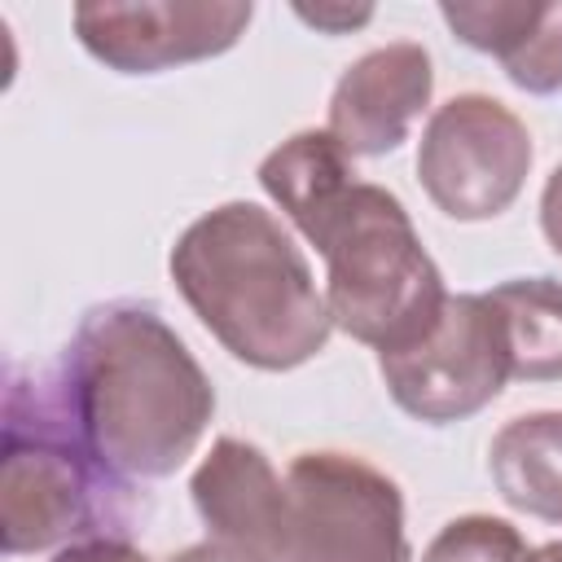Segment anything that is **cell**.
Returning a JSON list of instances; mask_svg holds the SVG:
<instances>
[{"label":"cell","instance_id":"1","mask_svg":"<svg viewBox=\"0 0 562 562\" xmlns=\"http://www.w3.org/2000/svg\"><path fill=\"white\" fill-rule=\"evenodd\" d=\"M57 395L119 483L176 474L215 413V386L184 338L158 307L127 299L83 312L61 356Z\"/></svg>","mask_w":562,"mask_h":562},{"label":"cell","instance_id":"2","mask_svg":"<svg viewBox=\"0 0 562 562\" xmlns=\"http://www.w3.org/2000/svg\"><path fill=\"white\" fill-rule=\"evenodd\" d=\"M167 268L206 334L250 369H299L334 334L307 255L259 202H220L198 215L176 237Z\"/></svg>","mask_w":562,"mask_h":562},{"label":"cell","instance_id":"3","mask_svg":"<svg viewBox=\"0 0 562 562\" xmlns=\"http://www.w3.org/2000/svg\"><path fill=\"white\" fill-rule=\"evenodd\" d=\"M325 259V307L334 329L382 351H404L443 312V272L422 246L404 202L356 180L338 215L316 237Z\"/></svg>","mask_w":562,"mask_h":562},{"label":"cell","instance_id":"4","mask_svg":"<svg viewBox=\"0 0 562 562\" xmlns=\"http://www.w3.org/2000/svg\"><path fill=\"white\" fill-rule=\"evenodd\" d=\"M123 483L79 439L57 382H9L0 443V544L9 558L119 536Z\"/></svg>","mask_w":562,"mask_h":562},{"label":"cell","instance_id":"5","mask_svg":"<svg viewBox=\"0 0 562 562\" xmlns=\"http://www.w3.org/2000/svg\"><path fill=\"white\" fill-rule=\"evenodd\" d=\"M285 562H408L404 496L351 452H299L285 470Z\"/></svg>","mask_w":562,"mask_h":562},{"label":"cell","instance_id":"6","mask_svg":"<svg viewBox=\"0 0 562 562\" xmlns=\"http://www.w3.org/2000/svg\"><path fill=\"white\" fill-rule=\"evenodd\" d=\"M536 162L527 123L487 92H461L422 127L417 180L435 211L457 224L496 220L514 206Z\"/></svg>","mask_w":562,"mask_h":562},{"label":"cell","instance_id":"7","mask_svg":"<svg viewBox=\"0 0 562 562\" xmlns=\"http://www.w3.org/2000/svg\"><path fill=\"white\" fill-rule=\"evenodd\" d=\"M378 373L400 413L452 426L483 413L509 382L505 325L487 294H448L439 321L404 351H382Z\"/></svg>","mask_w":562,"mask_h":562},{"label":"cell","instance_id":"8","mask_svg":"<svg viewBox=\"0 0 562 562\" xmlns=\"http://www.w3.org/2000/svg\"><path fill=\"white\" fill-rule=\"evenodd\" d=\"M255 18L250 0H88L75 4V40L119 75H158L228 53Z\"/></svg>","mask_w":562,"mask_h":562},{"label":"cell","instance_id":"9","mask_svg":"<svg viewBox=\"0 0 562 562\" xmlns=\"http://www.w3.org/2000/svg\"><path fill=\"white\" fill-rule=\"evenodd\" d=\"M435 61L417 40H391L356 57L329 92V136L351 158H382L408 140L430 105Z\"/></svg>","mask_w":562,"mask_h":562},{"label":"cell","instance_id":"10","mask_svg":"<svg viewBox=\"0 0 562 562\" xmlns=\"http://www.w3.org/2000/svg\"><path fill=\"white\" fill-rule=\"evenodd\" d=\"M189 496L211 540L233 544L259 562H285L290 501L285 479L272 470L263 448L220 435L189 479Z\"/></svg>","mask_w":562,"mask_h":562},{"label":"cell","instance_id":"11","mask_svg":"<svg viewBox=\"0 0 562 562\" xmlns=\"http://www.w3.org/2000/svg\"><path fill=\"white\" fill-rule=\"evenodd\" d=\"M259 184L281 206V215L316 246L325 224L356 189V158L329 136V127H307L263 154Z\"/></svg>","mask_w":562,"mask_h":562},{"label":"cell","instance_id":"12","mask_svg":"<svg viewBox=\"0 0 562 562\" xmlns=\"http://www.w3.org/2000/svg\"><path fill=\"white\" fill-rule=\"evenodd\" d=\"M487 470L509 509L562 522V408L505 422L487 443Z\"/></svg>","mask_w":562,"mask_h":562},{"label":"cell","instance_id":"13","mask_svg":"<svg viewBox=\"0 0 562 562\" xmlns=\"http://www.w3.org/2000/svg\"><path fill=\"white\" fill-rule=\"evenodd\" d=\"M509 347L514 382H562V281L514 277L487 290Z\"/></svg>","mask_w":562,"mask_h":562},{"label":"cell","instance_id":"14","mask_svg":"<svg viewBox=\"0 0 562 562\" xmlns=\"http://www.w3.org/2000/svg\"><path fill=\"white\" fill-rule=\"evenodd\" d=\"M505 79L531 97H553L562 92V0H527L522 26L501 53Z\"/></svg>","mask_w":562,"mask_h":562},{"label":"cell","instance_id":"15","mask_svg":"<svg viewBox=\"0 0 562 562\" xmlns=\"http://www.w3.org/2000/svg\"><path fill=\"white\" fill-rule=\"evenodd\" d=\"M527 536L492 514H461L435 531L422 549V562H531Z\"/></svg>","mask_w":562,"mask_h":562},{"label":"cell","instance_id":"16","mask_svg":"<svg viewBox=\"0 0 562 562\" xmlns=\"http://www.w3.org/2000/svg\"><path fill=\"white\" fill-rule=\"evenodd\" d=\"M48 562H149V553L132 544L127 536H88V540L53 549Z\"/></svg>","mask_w":562,"mask_h":562},{"label":"cell","instance_id":"17","mask_svg":"<svg viewBox=\"0 0 562 562\" xmlns=\"http://www.w3.org/2000/svg\"><path fill=\"white\" fill-rule=\"evenodd\" d=\"M294 13H299L307 26L325 31V35H347V31H356V26H364V22L373 18L369 4H364V9H347V4H316V9H307V4H294Z\"/></svg>","mask_w":562,"mask_h":562},{"label":"cell","instance_id":"18","mask_svg":"<svg viewBox=\"0 0 562 562\" xmlns=\"http://www.w3.org/2000/svg\"><path fill=\"white\" fill-rule=\"evenodd\" d=\"M540 233L553 246V255L562 259V162L549 171L544 193H540Z\"/></svg>","mask_w":562,"mask_h":562},{"label":"cell","instance_id":"19","mask_svg":"<svg viewBox=\"0 0 562 562\" xmlns=\"http://www.w3.org/2000/svg\"><path fill=\"white\" fill-rule=\"evenodd\" d=\"M167 562H259V558H250V553H241V549H233V544H220V540H198V544H189V549H180V553H171Z\"/></svg>","mask_w":562,"mask_h":562},{"label":"cell","instance_id":"20","mask_svg":"<svg viewBox=\"0 0 562 562\" xmlns=\"http://www.w3.org/2000/svg\"><path fill=\"white\" fill-rule=\"evenodd\" d=\"M531 562H562V540H549V544H540V549L531 553Z\"/></svg>","mask_w":562,"mask_h":562}]
</instances>
